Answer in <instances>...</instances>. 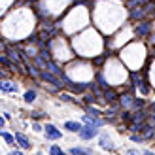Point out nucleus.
I'll return each instance as SVG.
<instances>
[{"mask_svg":"<svg viewBox=\"0 0 155 155\" xmlns=\"http://www.w3.org/2000/svg\"><path fill=\"white\" fill-rule=\"evenodd\" d=\"M151 30H153L151 21H148V19L136 21V25H134V34H136L138 38H148V36L151 34Z\"/></svg>","mask_w":155,"mask_h":155,"instance_id":"nucleus-1","label":"nucleus"},{"mask_svg":"<svg viewBox=\"0 0 155 155\" xmlns=\"http://www.w3.org/2000/svg\"><path fill=\"white\" fill-rule=\"evenodd\" d=\"M42 129H44V133H45V138L51 140V142H57V140L63 138V130H59V127L53 125V123H45Z\"/></svg>","mask_w":155,"mask_h":155,"instance_id":"nucleus-2","label":"nucleus"},{"mask_svg":"<svg viewBox=\"0 0 155 155\" xmlns=\"http://www.w3.org/2000/svg\"><path fill=\"white\" fill-rule=\"evenodd\" d=\"M133 100H134V91H127V93H121L117 97V106L121 110H130L133 108Z\"/></svg>","mask_w":155,"mask_h":155,"instance_id":"nucleus-3","label":"nucleus"},{"mask_svg":"<svg viewBox=\"0 0 155 155\" xmlns=\"http://www.w3.org/2000/svg\"><path fill=\"white\" fill-rule=\"evenodd\" d=\"M40 78H42L45 83L55 85V89H63V87H64V85H63V80H61V78H57L55 74L48 72V70H40Z\"/></svg>","mask_w":155,"mask_h":155,"instance_id":"nucleus-4","label":"nucleus"},{"mask_svg":"<svg viewBox=\"0 0 155 155\" xmlns=\"http://www.w3.org/2000/svg\"><path fill=\"white\" fill-rule=\"evenodd\" d=\"M98 133H100V129H93V127H87V125H81L80 127V130H78V134H80V138L81 140H93L95 136H98Z\"/></svg>","mask_w":155,"mask_h":155,"instance_id":"nucleus-5","label":"nucleus"},{"mask_svg":"<svg viewBox=\"0 0 155 155\" xmlns=\"http://www.w3.org/2000/svg\"><path fill=\"white\" fill-rule=\"evenodd\" d=\"M13 138H15V144H17V146H19V148H21L23 151H28L30 148H32V144H30L28 136H27L25 133H21V130H17V133L13 134Z\"/></svg>","mask_w":155,"mask_h":155,"instance_id":"nucleus-6","label":"nucleus"},{"mask_svg":"<svg viewBox=\"0 0 155 155\" xmlns=\"http://www.w3.org/2000/svg\"><path fill=\"white\" fill-rule=\"evenodd\" d=\"M81 123L93 129H102L104 127V119L102 117H93V115H81Z\"/></svg>","mask_w":155,"mask_h":155,"instance_id":"nucleus-7","label":"nucleus"},{"mask_svg":"<svg viewBox=\"0 0 155 155\" xmlns=\"http://www.w3.org/2000/svg\"><path fill=\"white\" fill-rule=\"evenodd\" d=\"M117 97H119V93L115 91V87H108L102 91V102L106 104H117Z\"/></svg>","mask_w":155,"mask_h":155,"instance_id":"nucleus-8","label":"nucleus"},{"mask_svg":"<svg viewBox=\"0 0 155 155\" xmlns=\"http://www.w3.org/2000/svg\"><path fill=\"white\" fill-rule=\"evenodd\" d=\"M98 146L104 151H114V140L108 133H98Z\"/></svg>","mask_w":155,"mask_h":155,"instance_id":"nucleus-9","label":"nucleus"},{"mask_svg":"<svg viewBox=\"0 0 155 155\" xmlns=\"http://www.w3.org/2000/svg\"><path fill=\"white\" fill-rule=\"evenodd\" d=\"M148 15H150L148 8H146V6H138V8H133V10H130L129 17L133 19V21H142V19L148 17Z\"/></svg>","mask_w":155,"mask_h":155,"instance_id":"nucleus-10","label":"nucleus"},{"mask_svg":"<svg viewBox=\"0 0 155 155\" xmlns=\"http://www.w3.org/2000/svg\"><path fill=\"white\" fill-rule=\"evenodd\" d=\"M0 93H8V95H13V93H19V85L8 80H0Z\"/></svg>","mask_w":155,"mask_h":155,"instance_id":"nucleus-11","label":"nucleus"},{"mask_svg":"<svg viewBox=\"0 0 155 155\" xmlns=\"http://www.w3.org/2000/svg\"><path fill=\"white\" fill-rule=\"evenodd\" d=\"M70 155H95L93 153V150H89V148H83V146H72L70 148Z\"/></svg>","mask_w":155,"mask_h":155,"instance_id":"nucleus-12","label":"nucleus"},{"mask_svg":"<svg viewBox=\"0 0 155 155\" xmlns=\"http://www.w3.org/2000/svg\"><path fill=\"white\" fill-rule=\"evenodd\" d=\"M36 98H38V93H36L34 89H28V91H25V93H23V100H25L27 104H32Z\"/></svg>","mask_w":155,"mask_h":155,"instance_id":"nucleus-13","label":"nucleus"},{"mask_svg":"<svg viewBox=\"0 0 155 155\" xmlns=\"http://www.w3.org/2000/svg\"><path fill=\"white\" fill-rule=\"evenodd\" d=\"M59 98L63 100V102H68V104H78L80 106V100H76L74 95H70V93H59Z\"/></svg>","mask_w":155,"mask_h":155,"instance_id":"nucleus-14","label":"nucleus"},{"mask_svg":"<svg viewBox=\"0 0 155 155\" xmlns=\"http://www.w3.org/2000/svg\"><path fill=\"white\" fill-rule=\"evenodd\" d=\"M85 112H87V115H93V117H102V110H98V108H95L93 104H85Z\"/></svg>","mask_w":155,"mask_h":155,"instance_id":"nucleus-15","label":"nucleus"},{"mask_svg":"<svg viewBox=\"0 0 155 155\" xmlns=\"http://www.w3.org/2000/svg\"><path fill=\"white\" fill-rule=\"evenodd\" d=\"M108 57H110L108 53H100V55H95V57H93V66L100 68V66L106 63V59H108Z\"/></svg>","mask_w":155,"mask_h":155,"instance_id":"nucleus-16","label":"nucleus"},{"mask_svg":"<svg viewBox=\"0 0 155 155\" xmlns=\"http://www.w3.org/2000/svg\"><path fill=\"white\" fill-rule=\"evenodd\" d=\"M64 130H68V133H78L81 127V123H78V121H64Z\"/></svg>","mask_w":155,"mask_h":155,"instance_id":"nucleus-17","label":"nucleus"},{"mask_svg":"<svg viewBox=\"0 0 155 155\" xmlns=\"http://www.w3.org/2000/svg\"><path fill=\"white\" fill-rule=\"evenodd\" d=\"M0 138L8 144V146H15V138L12 133H8V130H0Z\"/></svg>","mask_w":155,"mask_h":155,"instance_id":"nucleus-18","label":"nucleus"},{"mask_svg":"<svg viewBox=\"0 0 155 155\" xmlns=\"http://www.w3.org/2000/svg\"><path fill=\"white\" fill-rule=\"evenodd\" d=\"M142 108H148V102H146L144 98H136V97H134L133 108H130V110H142Z\"/></svg>","mask_w":155,"mask_h":155,"instance_id":"nucleus-19","label":"nucleus"},{"mask_svg":"<svg viewBox=\"0 0 155 155\" xmlns=\"http://www.w3.org/2000/svg\"><path fill=\"white\" fill-rule=\"evenodd\" d=\"M119 119L129 125L130 119H133V112H130V110H121V112H119Z\"/></svg>","mask_w":155,"mask_h":155,"instance_id":"nucleus-20","label":"nucleus"},{"mask_svg":"<svg viewBox=\"0 0 155 155\" xmlns=\"http://www.w3.org/2000/svg\"><path fill=\"white\" fill-rule=\"evenodd\" d=\"M49 155H66V151L61 148V146L51 144V146H49Z\"/></svg>","mask_w":155,"mask_h":155,"instance_id":"nucleus-21","label":"nucleus"},{"mask_svg":"<svg viewBox=\"0 0 155 155\" xmlns=\"http://www.w3.org/2000/svg\"><path fill=\"white\" fill-rule=\"evenodd\" d=\"M45 117V114L42 112V110H32V114H30V119H32V121H38V119H44Z\"/></svg>","mask_w":155,"mask_h":155,"instance_id":"nucleus-22","label":"nucleus"},{"mask_svg":"<svg viewBox=\"0 0 155 155\" xmlns=\"http://www.w3.org/2000/svg\"><path fill=\"white\" fill-rule=\"evenodd\" d=\"M130 140H133L134 144H140V142H144V138H142L140 134H134V133H130Z\"/></svg>","mask_w":155,"mask_h":155,"instance_id":"nucleus-23","label":"nucleus"},{"mask_svg":"<svg viewBox=\"0 0 155 155\" xmlns=\"http://www.w3.org/2000/svg\"><path fill=\"white\" fill-rule=\"evenodd\" d=\"M32 130L34 133H42V125L38 121H32Z\"/></svg>","mask_w":155,"mask_h":155,"instance_id":"nucleus-24","label":"nucleus"},{"mask_svg":"<svg viewBox=\"0 0 155 155\" xmlns=\"http://www.w3.org/2000/svg\"><path fill=\"white\" fill-rule=\"evenodd\" d=\"M8 155H25V151H23V150H13V151H10Z\"/></svg>","mask_w":155,"mask_h":155,"instance_id":"nucleus-25","label":"nucleus"},{"mask_svg":"<svg viewBox=\"0 0 155 155\" xmlns=\"http://www.w3.org/2000/svg\"><path fill=\"white\" fill-rule=\"evenodd\" d=\"M123 155H140V153H138L136 150H127V151L123 153Z\"/></svg>","mask_w":155,"mask_h":155,"instance_id":"nucleus-26","label":"nucleus"},{"mask_svg":"<svg viewBox=\"0 0 155 155\" xmlns=\"http://www.w3.org/2000/svg\"><path fill=\"white\" fill-rule=\"evenodd\" d=\"M4 119L10 121V119H12V114H10V112H4Z\"/></svg>","mask_w":155,"mask_h":155,"instance_id":"nucleus-27","label":"nucleus"},{"mask_svg":"<svg viewBox=\"0 0 155 155\" xmlns=\"http://www.w3.org/2000/svg\"><path fill=\"white\" fill-rule=\"evenodd\" d=\"M4 125H6V119L2 117V115H0V129H4Z\"/></svg>","mask_w":155,"mask_h":155,"instance_id":"nucleus-28","label":"nucleus"},{"mask_svg":"<svg viewBox=\"0 0 155 155\" xmlns=\"http://www.w3.org/2000/svg\"><path fill=\"white\" fill-rule=\"evenodd\" d=\"M142 155H155V153H153L151 150H144V151H142Z\"/></svg>","mask_w":155,"mask_h":155,"instance_id":"nucleus-29","label":"nucleus"},{"mask_svg":"<svg viewBox=\"0 0 155 155\" xmlns=\"http://www.w3.org/2000/svg\"><path fill=\"white\" fill-rule=\"evenodd\" d=\"M34 155H45V153H44V151H36Z\"/></svg>","mask_w":155,"mask_h":155,"instance_id":"nucleus-30","label":"nucleus"},{"mask_svg":"<svg viewBox=\"0 0 155 155\" xmlns=\"http://www.w3.org/2000/svg\"><path fill=\"white\" fill-rule=\"evenodd\" d=\"M150 2H155V0H150Z\"/></svg>","mask_w":155,"mask_h":155,"instance_id":"nucleus-31","label":"nucleus"}]
</instances>
